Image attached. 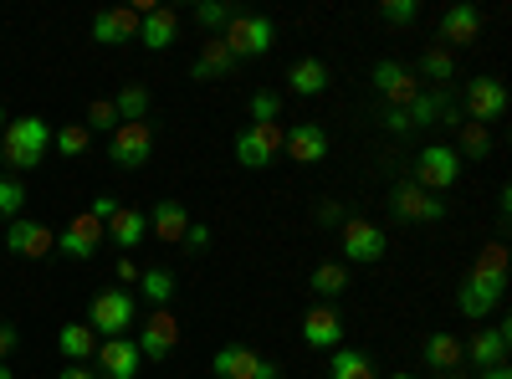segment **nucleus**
I'll list each match as a JSON object with an SVG mask.
<instances>
[{"mask_svg": "<svg viewBox=\"0 0 512 379\" xmlns=\"http://www.w3.org/2000/svg\"><path fill=\"white\" fill-rule=\"evenodd\" d=\"M47 149H52V123L36 118V113H26V118L0 129V159H6V170H16V175L36 170V164L47 159Z\"/></svg>", "mask_w": 512, "mask_h": 379, "instance_id": "nucleus-1", "label": "nucleus"}, {"mask_svg": "<svg viewBox=\"0 0 512 379\" xmlns=\"http://www.w3.org/2000/svg\"><path fill=\"white\" fill-rule=\"evenodd\" d=\"M221 41H226V52L236 57V62H246V57H267L272 52V41H277V26H272V16H231L226 21V31H221Z\"/></svg>", "mask_w": 512, "mask_h": 379, "instance_id": "nucleus-2", "label": "nucleus"}, {"mask_svg": "<svg viewBox=\"0 0 512 379\" xmlns=\"http://www.w3.org/2000/svg\"><path fill=\"white\" fill-rule=\"evenodd\" d=\"M425 195H441V190H451L456 180H461V159H456V149L451 144H431V149H420L415 154V175H410Z\"/></svg>", "mask_w": 512, "mask_h": 379, "instance_id": "nucleus-3", "label": "nucleus"}, {"mask_svg": "<svg viewBox=\"0 0 512 379\" xmlns=\"http://www.w3.org/2000/svg\"><path fill=\"white\" fill-rule=\"evenodd\" d=\"M88 328L103 333V339H128V328H134V298L118 287L98 292V298L88 303Z\"/></svg>", "mask_w": 512, "mask_h": 379, "instance_id": "nucleus-4", "label": "nucleus"}, {"mask_svg": "<svg viewBox=\"0 0 512 379\" xmlns=\"http://www.w3.org/2000/svg\"><path fill=\"white\" fill-rule=\"evenodd\" d=\"M210 374H216V379H282V364L262 359L246 344H226L216 359H210Z\"/></svg>", "mask_w": 512, "mask_h": 379, "instance_id": "nucleus-5", "label": "nucleus"}, {"mask_svg": "<svg viewBox=\"0 0 512 379\" xmlns=\"http://www.w3.org/2000/svg\"><path fill=\"white\" fill-rule=\"evenodd\" d=\"M149 154H154V123H118L108 139V159L118 170H139V164H149Z\"/></svg>", "mask_w": 512, "mask_h": 379, "instance_id": "nucleus-6", "label": "nucleus"}, {"mask_svg": "<svg viewBox=\"0 0 512 379\" xmlns=\"http://www.w3.org/2000/svg\"><path fill=\"white\" fill-rule=\"evenodd\" d=\"M277 154H282L277 123H246V129L236 134V159L246 164V170H267V164H277Z\"/></svg>", "mask_w": 512, "mask_h": 379, "instance_id": "nucleus-7", "label": "nucleus"}, {"mask_svg": "<svg viewBox=\"0 0 512 379\" xmlns=\"http://www.w3.org/2000/svg\"><path fill=\"white\" fill-rule=\"evenodd\" d=\"M369 82L379 88L384 108H410L415 93H420V77H415V67H405V62H374Z\"/></svg>", "mask_w": 512, "mask_h": 379, "instance_id": "nucleus-8", "label": "nucleus"}, {"mask_svg": "<svg viewBox=\"0 0 512 379\" xmlns=\"http://www.w3.org/2000/svg\"><path fill=\"white\" fill-rule=\"evenodd\" d=\"M461 108L472 113L466 123H482V129H487L492 118H502V113H507V88H502L497 77H477V82H466V93H461Z\"/></svg>", "mask_w": 512, "mask_h": 379, "instance_id": "nucleus-9", "label": "nucleus"}, {"mask_svg": "<svg viewBox=\"0 0 512 379\" xmlns=\"http://www.w3.org/2000/svg\"><path fill=\"white\" fill-rule=\"evenodd\" d=\"M390 210L400 221H446V200L441 195H425L415 180H400L390 190Z\"/></svg>", "mask_w": 512, "mask_h": 379, "instance_id": "nucleus-10", "label": "nucleus"}, {"mask_svg": "<svg viewBox=\"0 0 512 379\" xmlns=\"http://www.w3.org/2000/svg\"><path fill=\"white\" fill-rule=\"evenodd\" d=\"M98 246H103V221L93 216V210H77V216L67 221V231L57 236V251L72 257V262H88Z\"/></svg>", "mask_w": 512, "mask_h": 379, "instance_id": "nucleus-11", "label": "nucleus"}, {"mask_svg": "<svg viewBox=\"0 0 512 379\" xmlns=\"http://www.w3.org/2000/svg\"><path fill=\"white\" fill-rule=\"evenodd\" d=\"M384 231L374 226V221H364V216H349L344 221V267L349 262H359V267H369V262H379L384 257Z\"/></svg>", "mask_w": 512, "mask_h": 379, "instance_id": "nucleus-12", "label": "nucleus"}, {"mask_svg": "<svg viewBox=\"0 0 512 379\" xmlns=\"http://www.w3.org/2000/svg\"><path fill=\"white\" fill-rule=\"evenodd\" d=\"M175 344H180V318L169 313V308H154L149 323H144V333H139V354L159 364V359L175 354Z\"/></svg>", "mask_w": 512, "mask_h": 379, "instance_id": "nucleus-13", "label": "nucleus"}, {"mask_svg": "<svg viewBox=\"0 0 512 379\" xmlns=\"http://www.w3.org/2000/svg\"><path fill=\"white\" fill-rule=\"evenodd\" d=\"M507 349H512V323H492V328H477L472 344L461 349V359H472L477 369H492V364H507Z\"/></svg>", "mask_w": 512, "mask_h": 379, "instance_id": "nucleus-14", "label": "nucleus"}, {"mask_svg": "<svg viewBox=\"0 0 512 379\" xmlns=\"http://www.w3.org/2000/svg\"><path fill=\"white\" fill-rule=\"evenodd\" d=\"M6 251H16V257H47V251H57V231L47 226V221H11V231H6Z\"/></svg>", "mask_w": 512, "mask_h": 379, "instance_id": "nucleus-15", "label": "nucleus"}, {"mask_svg": "<svg viewBox=\"0 0 512 379\" xmlns=\"http://www.w3.org/2000/svg\"><path fill=\"white\" fill-rule=\"evenodd\" d=\"M303 344L308 349H338L344 344V318H338L333 303H313L303 318Z\"/></svg>", "mask_w": 512, "mask_h": 379, "instance_id": "nucleus-16", "label": "nucleus"}, {"mask_svg": "<svg viewBox=\"0 0 512 379\" xmlns=\"http://www.w3.org/2000/svg\"><path fill=\"white\" fill-rule=\"evenodd\" d=\"M93 359H98V369H103L108 379H134L139 364H144V354H139L134 339H103Z\"/></svg>", "mask_w": 512, "mask_h": 379, "instance_id": "nucleus-17", "label": "nucleus"}, {"mask_svg": "<svg viewBox=\"0 0 512 379\" xmlns=\"http://www.w3.org/2000/svg\"><path fill=\"white\" fill-rule=\"evenodd\" d=\"M441 41H451V47H472V41H482V11L472 6V0H456V6L441 16Z\"/></svg>", "mask_w": 512, "mask_h": 379, "instance_id": "nucleus-18", "label": "nucleus"}, {"mask_svg": "<svg viewBox=\"0 0 512 379\" xmlns=\"http://www.w3.org/2000/svg\"><path fill=\"white\" fill-rule=\"evenodd\" d=\"M144 236H149V216H144L139 205H118V210H113V221L103 226V241H113L118 251H134Z\"/></svg>", "mask_w": 512, "mask_h": 379, "instance_id": "nucleus-19", "label": "nucleus"}, {"mask_svg": "<svg viewBox=\"0 0 512 379\" xmlns=\"http://www.w3.org/2000/svg\"><path fill=\"white\" fill-rule=\"evenodd\" d=\"M139 11L134 6H118V11H103L93 16V41H103V47H118V41H139Z\"/></svg>", "mask_w": 512, "mask_h": 379, "instance_id": "nucleus-20", "label": "nucleus"}, {"mask_svg": "<svg viewBox=\"0 0 512 379\" xmlns=\"http://www.w3.org/2000/svg\"><path fill=\"white\" fill-rule=\"evenodd\" d=\"M502 292H507V287H492V282H477V277H466V282H461V292H456V308H461L466 318H472V323H482L487 313H497Z\"/></svg>", "mask_w": 512, "mask_h": 379, "instance_id": "nucleus-21", "label": "nucleus"}, {"mask_svg": "<svg viewBox=\"0 0 512 379\" xmlns=\"http://www.w3.org/2000/svg\"><path fill=\"white\" fill-rule=\"evenodd\" d=\"M282 149L297 159V164H323L328 159V134L318 123H297L292 134H282Z\"/></svg>", "mask_w": 512, "mask_h": 379, "instance_id": "nucleus-22", "label": "nucleus"}, {"mask_svg": "<svg viewBox=\"0 0 512 379\" xmlns=\"http://www.w3.org/2000/svg\"><path fill=\"white\" fill-rule=\"evenodd\" d=\"M175 36H180V16L169 11V6H154V11H144V21H139V41H144L149 52L175 47Z\"/></svg>", "mask_w": 512, "mask_h": 379, "instance_id": "nucleus-23", "label": "nucleus"}, {"mask_svg": "<svg viewBox=\"0 0 512 379\" xmlns=\"http://www.w3.org/2000/svg\"><path fill=\"white\" fill-rule=\"evenodd\" d=\"M149 231H154L164 246H180L185 231H190V210H185L180 200H159V205H154V216H149Z\"/></svg>", "mask_w": 512, "mask_h": 379, "instance_id": "nucleus-24", "label": "nucleus"}, {"mask_svg": "<svg viewBox=\"0 0 512 379\" xmlns=\"http://www.w3.org/2000/svg\"><path fill=\"white\" fill-rule=\"evenodd\" d=\"M287 88H292L297 98H318V93L328 88V67H323L318 57H297V62L287 67Z\"/></svg>", "mask_w": 512, "mask_h": 379, "instance_id": "nucleus-25", "label": "nucleus"}, {"mask_svg": "<svg viewBox=\"0 0 512 379\" xmlns=\"http://www.w3.org/2000/svg\"><path fill=\"white\" fill-rule=\"evenodd\" d=\"M57 349H62L67 364H88V359L98 354V333H93L88 323H67V328L57 333Z\"/></svg>", "mask_w": 512, "mask_h": 379, "instance_id": "nucleus-26", "label": "nucleus"}, {"mask_svg": "<svg viewBox=\"0 0 512 379\" xmlns=\"http://www.w3.org/2000/svg\"><path fill=\"white\" fill-rule=\"evenodd\" d=\"M231 67H236V57L226 52V41L216 36V41H205V47H200V57H195L190 77H195V82H210V77H226Z\"/></svg>", "mask_w": 512, "mask_h": 379, "instance_id": "nucleus-27", "label": "nucleus"}, {"mask_svg": "<svg viewBox=\"0 0 512 379\" xmlns=\"http://www.w3.org/2000/svg\"><path fill=\"white\" fill-rule=\"evenodd\" d=\"M308 282H313V292L323 303H333V298H344V287H349V267L344 262H318Z\"/></svg>", "mask_w": 512, "mask_h": 379, "instance_id": "nucleus-28", "label": "nucleus"}, {"mask_svg": "<svg viewBox=\"0 0 512 379\" xmlns=\"http://www.w3.org/2000/svg\"><path fill=\"white\" fill-rule=\"evenodd\" d=\"M328 379H374V359L364 349H333Z\"/></svg>", "mask_w": 512, "mask_h": 379, "instance_id": "nucleus-29", "label": "nucleus"}, {"mask_svg": "<svg viewBox=\"0 0 512 379\" xmlns=\"http://www.w3.org/2000/svg\"><path fill=\"white\" fill-rule=\"evenodd\" d=\"M139 287H144L149 308H169V298H175V272H169V267H149V272H139Z\"/></svg>", "mask_w": 512, "mask_h": 379, "instance_id": "nucleus-30", "label": "nucleus"}, {"mask_svg": "<svg viewBox=\"0 0 512 379\" xmlns=\"http://www.w3.org/2000/svg\"><path fill=\"white\" fill-rule=\"evenodd\" d=\"M472 277H477V282H492V287H507V246H502V241H497V246H482Z\"/></svg>", "mask_w": 512, "mask_h": 379, "instance_id": "nucleus-31", "label": "nucleus"}, {"mask_svg": "<svg viewBox=\"0 0 512 379\" xmlns=\"http://www.w3.org/2000/svg\"><path fill=\"white\" fill-rule=\"evenodd\" d=\"M425 364L451 374V369L461 364V344L451 339V333H431V339H425Z\"/></svg>", "mask_w": 512, "mask_h": 379, "instance_id": "nucleus-32", "label": "nucleus"}, {"mask_svg": "<svg viewBox=\"0 0 512 379\" xmlns=\"http://www.w3.org/2000/svg\"><path fill=\"white\" fill-rule=\"evenodd\" d=\"M113 108H118V123H149V88H123L118 98H113Z\"/></svg>", "mask_w": 512, "mask_h": 379, "instance_id": "nucleus-33", "label": "nucleus"}, {"mask_svg": "<svg viewBox=\"0 0 512 379\" xmlns=\"http://www.w3.org/2000/svg\"><path fill=\"white\" fill-rule=\"evenodd\" d=\"M425 82H436V88H446V82L456 77V62H451V52H441V47H431V52H425L420 57V67H415Z\"/></svg>", "mask_w": 512, "mask_h": 379, "instance_id": "nucleus-34", "label": "nucleus"}, {"mask_svg": "<svg viewBox=\"0 0 512 379\" xmlns=\"http://www.w3.org/2000/svg\"><path fill=\"white\" fill-rule=\"evenodd\" d=\"M461 129V149H456V159L466 164V159H482V154H492V134L482 129V123H456Z\"/></svg>", "mask_w": 512, "mask_h": 379, "instance_id": "nucleus-35", "label": "nucleus"}, {"mask_svg": "<svg viewBox=\"0 0 512 379\" xmlns=\"http://www.w3.org/2000/svg\"><path fill=\"white\" fill-rule=\"evenodd\" d=\"M88 144H93L88 123H67V129H57V134H52V149H57V154H67V159L88 154Z\"/></svg>", "mask_w": 512, "mask_h": 379, "instance_id": "nucleus-36", "label": "nucleus"}, {"mask_svg": "<svg viewBox=\"0 0 512 379\" xmlns=\"http://www.w3.org/2000/svg\"><path fill=\"white\" fill-rule=\"evenodd\" d=\"M21 205H26V185L16 175H0V216L21 221Z\"/></svg>", "mask_w": 512, "mask_h": 379, "instance_id": "nucleus-37", "label": "nucleus"}, {"mask_svg": "<svg viewBox=\"0 0 512 379\" xmlns=\"http://www.w3.org/2000/svg\"><path fill=\"white\" fill-rule=\"evenodd\" d=\"M277 113H282V98L277 93H267V88L251 93V123H277Z\"/></svg>", "mask_w": 512, "mask_h": 379, "instance_id": "nucleus-38", "label": "nucleus"}, {"mask_svg": "<svg viewBox=\"0 0 512 379\" xmlns=\"http://www.w3.org/2000/svg\"><path fill=\"white\" fill-rule=\"evenodd\" d=\"M93 129H108V134L118 129V108H113V98H93V103H88V134H93Z\"/></svg>", "mask_w": 512, "mask_h": 379, "instance_id": "nucleus-39", "label": "nucleus"}, {"mask_svg": "<svg viewBox=\"0 0 512 379\" xmlns=\"http://www.w3.org/2000/svg\"><path fill=\"white\" fill-rule=\"evenodd\" d=\"M236 11L231 6H221V0H205V6H195V21L205 26V31H226V21H231Z\"/></svg>", "mask_w": 512, "mask_h": 379, "instance_id": "nucleus-40", "label": "nucleus"}, {"mask_svg": "<svg viewBox=\"0 0 512 379\" xmlns=\"http://www.w3.org/2000/svg\"><path fill=\"white\" fill-rule=\"evenodd\" d=\"M379 16L390 21V26H410V21L420 16V0H384V6H379Z\"/></svg>", "mask_w": 512, "mask_h": 379, "instance_id": "nucleus-41", "label": "nucleus"}, {"mask_svg": "<svg viewBox=\"0 0 512 379\" xmlns=\"http://www.w3.org/2000/svg\"><path fill=\"white\" fill-rule=\"evenodd\" d=\"M313 216H318V226H344L349 216H344V205H338V200H318V210H313Z\"/></svg>", "mask_w": 512, "mask_h": 379, "instance_id": "nucleus-42", "label": "nucleus"}, {"mask_svg": "<svg viewBox=\"0 0 512 379\" xmlns=\"http://www.w3.org/2000/svg\"><path fill=\"white\" fill-rule=\"evenodd\" d=\"M185 251H190V257H195V251H205L210 246V226H200V221H190V231H185V241H180Z\"/></svg>", "mask_w": 512, "mask_h": 379, "instance_id": "nucleus-43", "label": "nucleus"}, {"mask_svg": "<svg viewBox=\"0 0 512 379\" xmlns=\"http://www.w3.org/2000/svg\"><path fill=\"white\" fill-rule=\"evenodd\" d=\"M16 344H21V333H16V323H6V318H0V364H6V359L16 354Z\"/></svg>", "mask_w": 512, "mask_h": 379, "instance_id": "nucleus-44", "label": "nucleus"}, {"mask_svg": "<svg viewBox=\"0 0 512 379\" xmlns=\"http://www.w3.org/2000/svg\"><path fill=\"white\" fill-rule=\"evenodd\" d=\"M384 129H390V134H410V118H405V108H384Z\"/></svg>", "mask_w": 512, "mask_h": 379, "instance_id": "nucleus-45", "label": "nucleus"}, {"mask_svg": "<svg viewBox=\"0 0 512 379\" xmlns=\"http://www.w3.org/2000/svg\"><path fill=\"white\" fill-rule=\"evenodd\" d=\"M88 210H93V216H98V221L108 226V221H113V210H118V200H113V195H98V200H93Z\"/></svg>", "mask_w": 512, "mask_h": 379, "instance_id": "nucleus-46", "label": "nucleus"}, {"mask_svg": "<svg viewBox=\"0 0 512 379\" xmlns=\"http://www.w3.org/2000/svg\"><path fill=\"white\" fill-rule=\"evenodd\" d=\"M57 379H98V369H88V364H67Z\"/></svg>", "mask_w": 512, "mask_h": 379, "instance_id": "nucleus-47", "label": "nucleus"}, {"mask_svg": "<svg viewBox=\"0 0 512 379\" xmlns=\"http://www.w3.org/2000/svg\"><path fill=\"white\" fill-rule=\"evenodd\" d=\"M118 282H139V267H134V257H123V262H118Z\"/></svg>", "mask_w": 512, "mask_h": 379, "instance_id": "nucleus-48", "label": "nucleus"}, {"mask_svg": "<svg viewBox=\"0 0 512 379\" xmlns=\"http://www.w3.org/2000/svg\"><path fill=\"white\" fill-rule=\"evenodd\" d=\"M482 379H512V374H507V364H492V369H482Z\"/></svg>", "mask_w": 512, "mask_h": 379, "instance_id": "nucleus-49", "label": "nucleus"}, {"mask_svg": "<svg viewBox=\"0 0 512 379\" xmlns=\"http://www.w3.org/2000/svg\"><path fill=\"white\" fill-rule=\"evenodd\" d=\"M0 379H16V374H11V369H6V364H0Z\"/></svg>", "mask_w": 512, "mask_h": 379, "instance_id": "nucleus-50", "label": "nucleus"}, {"mask_svg": "<svg viewBox=\"0 0 512 379\" xmlns=\"http://www.w3.org/2000/svg\"><path fill=\"white\" fill-rule=\"evenodd\" d=\"M0 129H6V108H0Z\"/></svg>", "mask_w": 512, "mask_h": 379, "instance_id": "nucleus-51", "label": "nucleus"}, {"mask_svg": "<svg viewBox=\"0 0 512 379\" xmlns=\"http://www.w3.org/2000/svg\"><path fill=\"white\" fill-rule=\"evenodd\" d=\"M390 379H415V374H390Z\"/></svg>", "mask_w": 512, "mask_h": 379, "instance_id": "nucleus-52", "label": "nucleus"}]
</instances>
